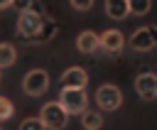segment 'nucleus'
Listing matches in <instances>:
<instances>
[{"instance_id": "f257e3e1", "label": "nucleus", "mask_w": 157, "mask_h": 130, "mask_svg": "<svg viewBox=\"0 0 157 130\" xmlns=\"http://www.w3.org/2000/svg\"><path fill=\"white\" fill-rule=\"evenodd\" d=\"M59 103L61 108L69 113V115H83L88 108V96H86V88H61L59 93Z\"/></svg>"}, {"instance_id": "f03ea898", "label": "nucleus", "mask_w": 157, "mask_h": 130, "mask_svg": "<svg viewBox=\"0 0 157 130\" xmlns=\"http://www.w3.org/2000/svg\"><path fill=\"white\" fill-rule=\"evenodd\" d=\"M39 120L44 123L47 130H61V128H66V123H69V113L61 108L59 101H49V103L42 105Z\"/></svg>"}, {"instance_id": "7ed1b4c3", "label": "nucleus", "mask_w": 157, "mask_h": 130, "mask_svg": "<svg viewBox=\"0 0 157 130\" xmlns=\"http://www.w3.org/2000/svg\"><path fill=\"white\" fill-rule=\"evenodd\" d=\"M96 105H98V110H103V113L118 110V108L123 105V91H120L115 83H103V86H98V91H96Z\"/></svg>"}, {"instance_id": "20e7f679", "label": "nucleus", "mask_w": 157, "mask_h": 130, "mask_svg": "<svg viewBox=\"0 0 157 130\" xmlns=\"http://www.w3.org/2000/svg\"><path fill=\"white\" fill-rule=\"evenodd\" d=\"M47 88H49V74L44 71V69H32V71H27L25 74V78H22V91L27 93V96H44L47 93Z\"/></svg>"}, {"instance_id": "39448f33", "label": "nucleus", "mask_w": 157, "mask_h": 130, "mask_svg": "<svg viewBox=\"0 0 157 130\" xmlns=\"http://www.w3.org/2000/svg\"><path fill=\"white\" fill-rule=\"evenodd\" d=\"M42 22H44V17H42L37 10L20 12V17H17V32H20V37H27V39H32V37H39Z\"/></svg>"}, {"instance_id": "423d86ee", "label": "nucleus", "mask_w": 157, "mask_h": 130, "mask_svg": "<svg viewBox=\"0 0 157 130\" xmlns=\"http://www.w3.org/2000/svg\"><path fill=\"white\" fill-rule=\"evenodd\" d=\"M125 47V37L118 29H105L103 34H98V49L105 54H120Z\"/></svg>"}, {"instance_id": "0eeeda50", "label": "nucleus", "mask_w": 157, "mask_h": 130, "mask_svg": "<svg viewBox=\"0 0 157 130\" xmlns=\"http://www.w3.org/2000/svg\"><path fill=\"white\" fill-rule=\"evenodd\" d=\"M135 91L142 101H155L157 98V74L145 71L135 78Z\"/></svg>"}, {"instance_id": "6e6552de", "label": "nucleus", "mask_w": 157, "mask_h": 130, "mask_svg": "<svg viewBox=\"0 0 157 130\" xmlns=\"http://www.w3.org/2000/svg\"><path fill=\"white\" fill-rule=\"evenodd\" d=\"M61 86L64 88H86L88 86V74L81 66H69L61 74Z\"/></svg>"}, {"instance_id": "1a4fd4ad", "label": "nucleus", "mask_w": 157, "mask_h": 130, "mask_svg": "<svg viewBox=\"0 0 157 130\" xmlns=\"http://www.w3.org/2000/svg\"><path fill=\"white\" fill-rule=\"evenodd\" d=\"M155 44H157V42H155V37H152L150 27H140V29H135V32L130 34V49H135V52H150Z\"/></svg>"}, {"instance_id": "9d476101", "label": "nucleus", "mask_w": 157, "mask_h": 130, "mask_svg": "<svg viewBox=\"0 0 157 130\" xmlns=\"http://www.w3.org/2000/svg\"><path fill=\"white\" fill-rule=\"evenodd\" d=\"M76 49L81 54H93L98 52V34L91 32V29H83L78 37H76Z\"/></svg>"}, {"instance_id": "9b49d317", "label": "nucleus", "mask_w": 157, "mask_h": 130, "mask_svg": "<svg viewBox=\"0 0 157 130\" xmlns=\"http://www.w3.org/2000/svg\"><path fill=\"white\" fill-rule=\"evenodd\" d=\"M105 15L110 20H125L128 12V0H105Z\"/></svg>"}, {"instance_id": "f8f14e48", "label": "nucleus", "mask_w": 157, "mask_h": 130, "mask_svg": "<svg viewBox=\"0 0 157 130\" xmlns=\"http://www.w3.org/2000/svg\"><path fill=\"white\" fill-rule=\"evenodd\" d=\"M81 125H83V130H101L103 115H101L98 110H86V113L81 115Z\"/></svg>"}, {"instance_id": "ddd939ff", "label": "nucleus", "mask_w": 157, "mask_h": 130, "mask_svg": "<svg viewBox=\"0 0 157 130\" xmlns=\"http://www.w3.org/2000/svg\"><path fill=\"white\" fill-rule=\"evenodd\" d=\"M15 61H17V49H15L12 44L2 42V44H0V69H5V66H12Z\"/></svg>"}, {"instance_id": "4468645a", "label": "nucleus", "mask_w": 157, "mask_h": 130, "mask_svg": "<svg viewBox=\"0 0 157 130\" xmlns=\"http://www.w3.org/2000/svg\"><path fill=\"white\" fill-rule=\"evenodd\" d=\"M150 10H152V0H128V12H130V15L142 17V15H147Z\"/></svg>"}, {"instance_id": "2eb2a0df", "label": "nucleus", "mask_w": 157, "mask_h": 130, "mask_svg": "<svg viewBox=\"0 0 157 130\" xmlns=\"http://www.w3.org/2000/svg\"><path fill=\"white\" fill-rule=\"evenodd\" d=\"M54 32H56V22L54 20H47L44 17V22H42V29H39V42H49L52 37H54Z\"/></svg>"}, {"instance_id": "dca6fc26", "label": "nucleus", "mask_w": 157, "mask_h": 130, "mask_svg": "<svg viewBox=\"0 0 157 130\" xmlns=\"http://www.w3.org/2000/svg\"><path fill=\"white\" fill-rule=\"evenodd\" d=\"M12 115H15V105H12V101L5 98V96H0V123L10 120Z\"/></svg>"}, {"instance_id": "f3484780", "label": "nucleus", "mask_w": 157, "mask_h": 130, "mask_svg": "<svg viewBox=\"0 0 157 130\" xmlns=\"http://www.w3.org/2000/svg\"><path fill=\"white\" fill-rule=\"evenodd\" d=\"M20 130H47V128H44V123L39 118H25L22 125H20Z\"/></svg>"}, {"instance_id": "a211bd4d", "label": "nucleus", "mask_w": 157, "mask_h": 130, "mask_svg": "<svg viewBox=\"0 0 157 130\" xmlns=\"http://www.w3.org/2000/svg\"><path fill=\"white\" fill-rule=\"evenodd\" d=\"M12 7L17 12H27V10H34V0H12Z\"/></svg>"}, {"instance_id": "6ab92c4d", "label": "nucleus", "mask_w": 157, "mask_h": 130, "mask_svg": "<svg viewBox=\"0 0 157 130\" xmlns=\"http://www.w3.org/2000/svg\"><path fill=\"white\" fill-rule=\"evenodd\" d=\"M69 2H71V7L78 10V12H86V10L93 7V0H69Z\"/></svg>"}, {"instance_id": "aec40b11", "label": "nucleus", "mask_w": 157, "mask_h": 130, "mask_svg": "<svg viewBox=\"0 0 157 130\" xmlns=\"http://www.w3.org/2000/svg\"><path fill=\"white\" fill-rule=\"evenodd\" d=\"M12 5V0H0V10H5V7H10Z\"/></svg>"}, {"instance_id": "412c9836", "label": "nucleus", "mask_w": 157, "mask_h": 130, "mask_svg": "<svg viewBox=\"0 0 157 130\" xmlns=\"http://www.w3.org/2000/svg\"><path fill=\"white\" fill-rule=\"evenodd\" d=\"M150 32H152V37H155V42H157V25H150Z\"/></svg>"}, {"instance_id": "4be33fe9", "label": "nucleus", "mask_w": 157, "mask_h": 130, "mask_svg": "<svg viewBox=\"0 0 157 130\" xmlns=\"http://www.w3.org/2000/svg\"><path fill=\"white\" fill-rule=\"evenodd\" d=\"M0 130H2V128H0Z\"/></svg>"}]
</instances>
